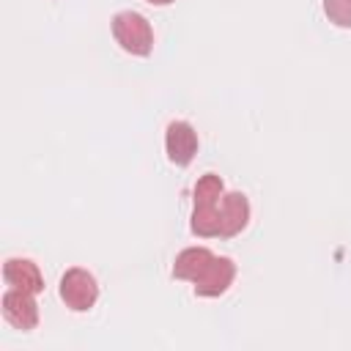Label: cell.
<instances>
[{"label":"cell","instance_id":"7","mask_svg":"<svg viewBox=\"0 0 351 351\" xmlns=\"http://www.w3.org/2000/svg\"><path fill=\"white\" fill-rule=\"evenodd\" d=\"M3 277L11 288L27 291V293L44 291V274H41L38 263H33L30 258H8L3 266Z\"/></svg>","mask_w":351,"mask_h":351},{"label":"cell","instance_id":"2","mask_svg":"<svg viewBox=\"0 0 351 351\" xmlns=\"http://www.w3.org/2000/svg\"><path fill=\"white\" fill-rule=\"evenodd\" d=\"M60 299L66 302L69 310L74 313H85L96 304L99 299V285H96V277L88 271V269H66V274L60 277Z\"/></svg>","mask_w":351,"mask_h":351},{"label":"cell","instance_id":"1","mask_svg":"<svg viewBox=\"0 0 351 351\" xmlns=\"http://www.w3.org/2000/svg\"><path fill=\"white\" fill-rule=\"evenodd\" d=\"M112 36L129 55H148L154 49L151 22L137 11H121L112 16Z\"/></svg>","mask_w":351,"mask_h":351},{"label":"cell","instance_id":"12","mask_svg":"<svg viewBox=\"0 0 351 351\" xmlns=\"http://www.w3.org/2000/svg\"><path fill=\"white\" fill-rule=\"evenodd\" d=\"M148 3H151V5H170L173 0H148Z\"/></svg>","mask_w":351,"mask_h":351},{"label":"cell","instance_id":"9","mask_svg":"<svg viewBox=\"0 0 351 351\" xmlns=\"http://www.w3.org/2000/svg\"><path fill=\"white\" fill-rule=\"evenodd\" d=\"M192 195H195V206H219V200L225 195V184L217 173H206L197 178Z\"/></svg>","mask_w":351,"mask_h":351},{"label":"cell","instance_id":"4","mask_svg":"<svg viewBox=\"0 0 351 351\" xmlns=\"http://www.w3.org/2000/svg\"><path fill=\"white\" fill-rule=\"evenodd\" d=\"M236 280V263L230 258L214 255V261L206 266V271L192 282L197 296H222Z\"/></svg>","mask_w":351,"mask_h":351},{"label":"cell","instance_id":"3","mask_svg":"<svg viewBox=\"0 0 351 351\" xmlns=\"http://www.w3.org/2000/svg\"><path fill=\"white\" fill-rule=\"evenodd\" d=\"M33 296L36 293H27V291H19V288H8L3 293V318L14 329H22V332L36 329V324H38V304H36Z\"/></svg>","mask_w":351,"mask_h":351},{"label":"cell","instance_id":"5","mask_svg":"<svg viewBox=\"0 0 351 351\" xmlns=\"http://www.w3.org/2000/svg\"><path fill=\"white\" fill-rule=\"evenodd\" d=\"M165 148H167V156L173 165H189L197 154V132L192 129V123L186 121H173L167 123V132H165Z\"/></svg>","mask_w":351,"mask_h":351},{"label":"cell","instance_id":"6","mask_svg":"<svg viewBox=\"0 0 351 351\" xmlns=\"http://www.w3.org/2000/svg\"><path fill=\"white\" fill-rule=\"evenodd\" d=\"M250 222V200L241 192H225L219 203V236L230 239L241 233Z\"/></svg>","mask_w":351,"mask_h":351},{"label":"cell","instance_id":"8","mask_svg":"<svg viewBox=\"0 0 351 351\" xmlns=\"http://www.w3.org/2000/svg\"><path fill=\"white\" fill-rule=\"evenodd\" d=\"M211 261H214V252H211V250H206V247H186V250H181V252L176 255L173 277L195 282V280L206 271V266H208Z\"/></svg>","mask_w":351,"mask_h":351},{"label":"cell","instance_id":"11","mask_svg":"<svg viewBox=\"0 0 351 351\" xmlns=\"http://www.w3.org/2000/svg\"><path fill=\"white\" fill-rule=\"evenodd\" d=\"M324 14L337 27H351V0H324Z\"/></svg>","mask_w":351,"mask_h":351},{"label":"cell","instance_id":"10","mask_svg":"<svg viewBox=\"0 0 351 351\" xmlns=\"http://www.w3.org/2000/svg\"><path fill=\"white\" fill-rule=\"evenodd\" d=\"M192 233L195 236H206V239L208 236H219V206H195V211H192Z\"/></svg>","mask_w":351,"mask_h":351}]
</instances>
